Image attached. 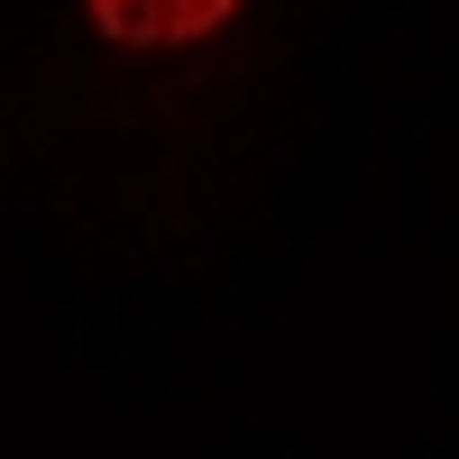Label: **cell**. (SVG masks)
<instances>
[{
  "instance_id": "6da1fadb",
  "label": "cell",
  "mask_w": 459,
  "mask_h": 459,
  "mask_svg": "<svg viewBox=\"0 0 459 459\" xmlns=\"http://www.w3.org/2000/svg\"><path fill=\"white\" fill-rule=\"evenodd\" d=\"M110 47H203L239 19V0H83Z\"/></svg>"
}]
</instances>
